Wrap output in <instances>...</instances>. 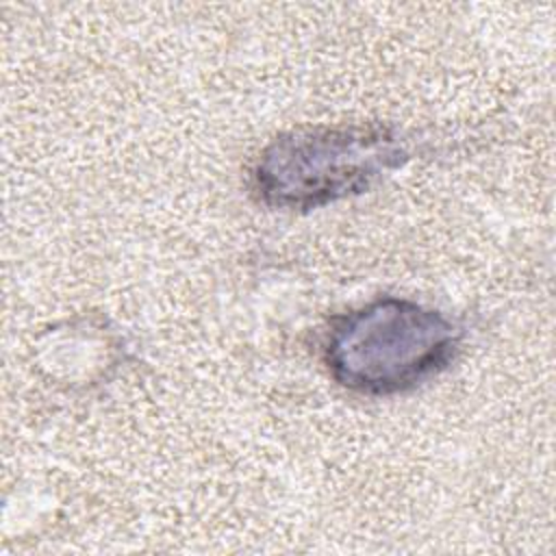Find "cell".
<instances>
[{
    "label": "cell",
    "mask_w": 556,
    "mask_h": 556,
    "mask_svg": "<svg viewBox=\"0 0 556 556\" xmlns=\"http://www.w3.org/2000/svg\"><path fill=\"white\" fill-rule=\"evenodd\" d=\"M463 328L437 308L406 298H376L328 330L324 363L334 382L363 395H393L443 371Z\"/></svg>",
    "instance_id": "1"
},
{
    "label": "cell",
    "mask_w": 556,
    "mask_h": 556,
    "mask_svg": "<svg viewBox=\"0 0 556 556\" xmlns=\"http://www.w3.org/2000/svg\"><path fill=\"white\" fill-rule=\"evenodd\" d=\"M384 126H311L271 139L252 167V187L271 208L311 211L367 191L408 161Z\"/></svg>",
    "instance_id": "2"
}]
</instances>
